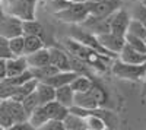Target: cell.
<instances>
[{
  "label": "cell",
  "mask_w": 146,
  "mask_h": 130,
  "mask_svg": "<svg viewBox=\"0 0 146 130\" xmlns=\"http://www.w3.org/2000/svg\"><path fill=\"white\" fill-rule=\"evenodd\" d=\"M27 62L29 67H41L50 64V50L42 47V48L36 50L31 54H27Z\"/></svg>",
  "instance_id": "7c38bea8"
},
{
  "label": "cell",
  "mask_w": 146,
  "mask_h": 130,
  "mask_svg": "<svg viewBox=\"0 0 146 130\" xmlns=\"http://www.w3.org/2000/svg\"><path fill=\"white\" fill-rule=\"evenodd\" d=\"M131 16L129 15V12L118 7L115 12H113L111 15L108 16V27L110 31L117 34V35H126L127 32V27H129V22H130Z\"/></svg>",
  "instance_id": "52a82bcc"
},
{
  "label": "cell",
  "mask_w": 146,
  "mask_h": 130,
  "mask_svg": "<svg viewBox=\"0 0 146 130\" xmlns=\"http://www.w3.org/2000/svg\"><path fill=\"white\" fill-rule=\"evenodd\" d=\"M95 37L108 53H111L114 56H117L121 51V48L124 47V44H126V40H124L123 35H117V34H114L111 31L95 34Z\"/></svg>",
  "instance_id": "8992f818"
},
{
  "label": "cell",
  "mask_w": 146,
  "mask_h": 130,
  "mask_svg": "<svg viewBox=\"0 0 146 130\" xmlns=\"http://www.w3.org/2000/svg\"><path fill=\"white\" fill-rule=\"evenodd\" d=\"M0 101H2V99H0Z\"/></svg>",
  "instance_id": "f6af8a7d"
},
{
  "label": "cell",
  "mask_w": 146,
  "mask_h": 130,
  "mask_svg": "<svg viewBox=\"0 0 146 130\" xmlns=\"http://www.w3.org/2000/svg\"><path fill=\"white\" fill-rule=\"evenodd\" d=\"M44 108L48 114V119H56V120H64L66 115L69 114V108L64 107L63 104H60L58 101L53 99L47 104H42Z\"/></svg>",
  "instance_id": "4fadbf2b"
},
{
  "label": "cell",
  "mask_w": 146,
  "mask_h": 130,
  "mask_svg": "<svg viewBox=\"0 0 146 130\" xmlns=\"http://www.w3.org/2000/svg\"><path fill=\"white\" fill-rule=\"evenodd\" d=\"M86 124H88V130H107V124L96 114H89L86 117Z\"/></svg>",
  "instance_id": "d6a6232c"
},
{
  "label": "cell",
  "mask_w": 146,
  "mask_h": 130,
  "mask_svg": "<svg viewBox=\"0 0 146 130\" xmlns=\"http://www.w3.org/2000/svg\"><path fill=\"white\" fill-rule=\"evenodd\" d=\"M29 70H31V73H32V76L36 79V80H45V79H48L50 76H53L54 73H57L58 72V69L54 66V64H47V66H41V67H29Z\"/></svg>",
  "instance_id": "cb8c5ba5"
},
{
  "label": "cell",
  "mask_w": 146,
  "mask_h": 130,
  "mask_svg": "<svg viewBox=\"0 0 146 130\" xmlns=\"http://www.w3.org/2000/svg\"><path fill=\"white\" fill-rule=\"evenodd\" d=\"M145 42H146V37H145Z\"/></svg>",
  "instance_id": "b9f144b4"
},
{
  "label": "cell",
  "mask_w": 146,
  "mask_h": 130,
  "mask_svg": "<svg viewBox=\"0 0 146 130\" xmlns=\"http://www.w3.org/2000/svg\"><path fill=\"white\" fill-rule=\"evenodd\" d=\"M22 105H23V108H25V111L28 113V117H29V114L38 107V105H41V102H40V99H38V95H36V92L35 91H32L31 94H28V95L22 99Z\"/></svg>",
  "instance_id": "f546056e"
},
{
  "label": "cell",
  "mask_w": 146,
  "mask_h": 130,
  "mask_svg": "<svg viewBox=\"0 0 146 130\" xmlns=\"http://www.w3.org/2000/svg\"><path fill=\"white\" fill-rule=\"evenodd\" d=\"M123 2L121 0H100V2H88L89 7V16L95 19H105L121 7Z\"/></svg>",
  "instance_id": "277c9868"
},
{
  "label": "cell",
  "mask_w": 146,
  "mask_h": 130,
  "mask_svg": "<svg viewBox=\"0 0 146 130\" xmlns=\"http://www.w3.org/2000/svg\"><path fill=\"white\" fill-rule=\"evenodd\" d=\"M40 130H66L63 120H56V119H48Z\"/></svg>",
  "instance_id": "836d02e7"
},
{
  "label": "cell",
  "mask_w": 146,
  "mask_h": 130,
  "mask_svg": "<svg viewBox=\"0 0 146 130\" xmlns=\"http://www.w3.org/2000/svg\"><path fill=\"white\" fill-rule=\"evenodd\" d=\"M15 91H16V86L12 85L6 78L0 80V99H9V98H12V95L15 94Z\"/></svg>",
  "instance_id": "1f68e13d"
},
{
  "label": "cell",
  "mask_w": 146,
  "mask_h": 130,
  "mask_svg": "<svg viewBox=\"0 0 146 130\" xmlns=\"http://www.w3.org/2000/svg\"><path fill=\"white\" fill-rule=\"evenodd\" d=\"M0 35L7 40L23 35V21L15 15H5V18L0 21Z\"/></svg>",
  "instance_id": "5b68a950"
},
{
  "label": "cell",
  "mask_w": 146,
  "mask_h": 130,
  "mask_svg": "<svg viewBox=\"0 0 146 130\" xmlns=\"http://www.w3.org/2000/svg\"><path fill=\"white\" fill-rule=\"evenodd\" d=\"M140 3H142V5H145V6H146V0H140Z\"/></svg>",
  "instance_id": "60d3db41"
},
{
  "label": "cell",
  "mask_w": 146,
  "mask_h": 130,
  "mask_svg": "<svg viewBox=\"0 0 146 130\" xmlns=\"http://www.w3.org/2000/svg\"><path fill=\"white\" fill-rule=\"evenodd\" d=\"M6 66H7V78L18 76V75L23 73L25 70L29 69L25 56H13V57L7 58Z\"/></svg>",
  "instance_id": "30bf717a"
},
{
  "label": "cell",
  "mask_w": 146,
  "mask_h": 130,
  "mask_svg": "<svg viewBox=\"0 0 146 130\" xmlns=\"http://www.w3.org/2000/svg\"><path fill=\"white\" fill-rule=\"evenodd\" d=\"M117 57L124 63H131V64H142L146 63V53L136 51L135 48H131L130 45L124 44V47L121 48V51L117 54Z\"/></svg>",
  "instance_id": "9c48e42d"
},
{
  "label": "cell",
  "mask_w": 146,
  "mask_h": 130,
  "mask_svg": "<svg viewBox=\"0 0 146 130\" xmlns=\"http://www.w3.org/2000/svg\"><path fill=\"white\" fill-rule=\"evenodd\" d=\"M78 73L73 72V70H58L57 73H54L53 76H50L45 80H41V82H45V84L51 85L54 88H60L63 85H70V82L75 79Z\"/></svg>",
  "instance_id": "8fae6325"
},
{
  "label": "cell",
  "mask_w": 146,
  "mask_h": 130,
  "mask_svg": "<svg viewBox=\"0 0 146 130\" xmlns=\"http://www.w3.org/2000/svg\"><path fill=\"white\" fill-rule=\"evenodd\" d=\"M89 114H96L98 117L104 120V123L107 124V129H115L118 124V119L114 111H110L104 107H96L94 110H89Z\"/></svg>",
  "instance_id": "e0dca14e"
},
{
  "label": "cell",
  "mask_w": 146,
  "mask_h": 130,
  "mask_svg": "<svg viewBox=\"0 0 146 130\" xmlns=\"http://www.w3.org/2000/svg\"><path fill=\"white\" fill-rule=\"evenodd\" d=\"M142 82H143V85H142V94L146 97V73H145V76H143Z\"/></svg>",
  "instance_id": "f35d334b"
},
{
  "label": "cell",
  "mask_w": 146,
  "mask_h": 130,
  "mask_svg": "<svg viewBox=\"0 0 146 130\" xmlns=\"http://www.w3.org/2000/svg\"><path fill=\"white\" fill-rule=\"evenodd\" d=\"M10 57H13V54H12V50H10L9 40L0 35V58H6L7 60Z\"/></svg>",
  "instance_id": "e575fe53"
},
{
  "label": "cell",
  "mask_w": 146,
  "mask_h": 130,
  "mask_svg": "<svg viewBox=\"0 0 146 130\" xmlns=\"http://www.w3.org/2000/svg\"><path fill=\"white\" fill-rule=\"evenodd\" d=\"M35 92L38 95V99L41 104H47L53 99H56V88L45 84V82H40L36 84V88H35Z\"/></svg>",
  "instance_id": "9a60e30c"
},
{
  "label": "cell",
  "mask_w": 146,
  "mask_h": 130,
  "mask_svg": "<svg viewBox=\"0 0 146 130\" xmlns=\"http://www.w3.org/2000/svg\"><path fill=\"white\" fill-rule=\"evenodd\" d=\"M133 18L140 21L142 23H145V25H146V6L142 5V3H139L136 6L135 12H133Z\"/></svg>",
  "instance_id": "d590c367"
},
{
  "label": "cell",
  "mask_w": 146,
  "mask_h": 130,
  "mask_svg": "<svg viewBox=\"0 0 146 130\" xmlns=\"http://www.w3.org/2000/svg\"><path fill=\"white\" fill-rule=\"evenodd\" d=\"M113 75L126 79V80H142L145 73H146V63L142 64H131V63H124L120 58L113 63Z\"/></svg>",
  "instance_id": "3957f363"
},
{
  "label": "cell",
  "mask_w": 146,
  "mask_h": 130,
  "mask_svg": "<svg viewBox=\"0 0 146 130\" xmlns=\"http://www.w3.org/2000/svg\"><path fill=\"white\" fill-rule=\"evenodd\" d=\"M54 15L60 21L67 23H82L89 16L88 2H73V0H70L63 9L54 12Z\"/></svg>",
  "instance_id": "6da1fadb"
},
{
  "label": "cell",
  "mask_w": 146,
  "mask_h": 130,
  "mask_svg": "<svg viewBox=\"0 0 146 130\" xmlns=\"http://www.w3.org/2000/svg\"><path fill=\"white\" fill-rule=\"evenodd\" d=\"M89 91H91V94L94 95V98L96 99V102H98L100 107H104V104L108 101V94H107V91H105L100 84H96V82H94V84H92V88H91Z\"/></svg>",
  "instance_id": "4dcf8cb0"
},
{
  "label": "cell",
  "mask_w": 146,
  "mask_h": 130,
  "mask_svg": "<svg viewBox=\"0 0 146 130\" xmlns=\"http://www.w3.org/2000/svg\"><path fill=\"white\" fill-rule=\"evenodd\" d=\"M124 40H126V44L130 45L131 48H135L136 51L146 53V42H145V38L136 37V35H133V34H126V35H124Z\"/></svg>",
  "instance_id": "83f0119b"
},
{
  "label": "cell",
  "mask_w": 146,
  "mask_h": 130,
  "mask_svg": "<svg viewBox=\"0 0 146 130\" xmlns=\"http://www.w3.org/2000/svg\"><path fill=\"white\" fill-rule=\"evenodd\" d=\"M73 105H78V107L82 108H86V110H94L96 107H100L96 99L94 98V95L91 94V91L86 92H75V104Z\"/></svg>",
  "instance_id": "2e32d148"
},
{
  "label": "cell",
  "mask_w": 146,
  "mask_h": 130,
  "mask_svg": "<svg viewBox=\"0 0 146 130\" xmlns=\"http://www.w3.org/2000/svg\"><path fill=\"white\" fill-rule=\"evenodd\" d=\"M23 35H36V37H45L44 27L36 19H28L23 21Z\"/></svg>",
  "instance_id": "d4e9b609"
},
{
  "label": "cell",
  "mask_w": 146,
  "mask_h": 130,
  "mask_svg": "<svg viewBox=\"0 0 146 130\" xmlns=\"http://www.w3.org/2000/svg\"><path fill=\"white\" fill-rule=\"evenodd\" d=\"M50 50V63L54 64L58 70H73V66H72V58L70 56L60 50V48H54V47H51Z\"/></svg>",
  "instance_id": "ba28073f"
},
{
  "label": "cell",
  "mask_w": 146,
  "mask_h": 130,
  "mask_svg": "<svg viewBox=\"0 0 146 130\" xmlns=\"http://www.w3.org/2000/svg\"><path fill=\"white\" fill-rule=\"evenodd\" d=\"M6 102H7V107L12 113V117H13L15 123H21V121L28 120V113L25 111L21 101H15V99L9 98V99H6Z\"/></svg>",
  "instance_id": "d6986e66"
},
{
  "label": "cell",
  "mask_w": 146,
  "mask_h": 130,
  "mask_svg": "<svg viewBox=\"0 0 146 130\" xmlns=\"http://www.w3.org/2000/svg\"><path fill=\"white\" fill-rule=\"evenodd\" d=\"M56 101L70 108L75 104V91L72 89L70 85H63L60 88H56Z\"/></svg>",
  "instance_id": "5bb4252c"
},
{
  "label": "cell",
  "mask_w": 146,
  "mask_h": 130,
  "mask_svg": "<svg viewBox=\"0 0 146 130\" xmlns=\"http://www.w3.org/2000/svg\"><path fill=\"white\" fill-rule=\"evenodd\" d=\"M38 0H2L7 15H15L22 21L35 19V7Z\"/></svg>",
  "instance_id": "7a4b0ae2"
},
{
  "label": "cell",
  "mask_w": 146,
  "mask_h": 130,
  "mask_svg": "<svg viewBox=\"0 0 146 130\" xmlns=\"http://www.w3.org/2000/svg\"><path fill=\"white\" fill-rule=\"evenodd\" d=\"M7 78V66H6V58H0V80Z\"/></svg>",
  "instance_id": "74e56055"
},
{
  "label": "cell",
  "mask_w": 146,
  "mask_h": 130,
  "mask_svg": "<svg viewBox=\"0 0 146 130\" xmlns=\"http://www.w3.org/2000/svg\"><path fill=\"white\" fill-rule=\"evenodd\" d=\"M36 84H38V80H36L35 78H32V79L27 80L25 84H22V85L16 86V91H15L13 95H12V99H15V101H21V102H22V99L25 98V97L28 95V94H31L32 91H35Z\"/></svg>",
  "instance_id": "7402d4cb"
},
{
  "label": "cell",
  "mask_w": 146,
  "mask_h": 130,
  "mask_svg": "<svg viewBox=\"0 0 146 130\" xmlns=\"http://www.w3.org/2000/svg\"><path fill=\"white\" fill-rule=\"evenodd\" d=\"M92 84H94V80L91 78H88L86 75L78 73L75 76V79L70 82V86L75 92H86L92 88Z\"/></svg>",
  "instance_id": "603a6c76"
},
{
  "label": "cell",
  "mask_w": 146,
  "mask_h": 130,
  "mask_svg": "<svg viewBox=\"0 0 146 130\" xmlns=\"http://www.w3.org/2000/svg\"><path fill=\"white\" fill-rule=\"evenodd\" d=\"M10 130H34V127L31 126V123L28 120H25V121H21V123H15Z\"/></svg>",
  "instance_id": "8d00e7d4"
},
{
  "label": "cell",
  "mask_w": 146,
  "mask_h": 130,
  "mask_svg": "<svg viewBox=\"0 0 146 130\" xmlns=\"http://www.w3.org/2000/svg\"><path fill=\"white\" fill-rule=\"evenodd\" d=\"M48 120V114H47V111H45V108H44V105L41 104V105H38L31 114H29V117H28V121L31 123V126L34 127V129H41V126L45 123Z\"/></svg>",
  "instance_id": "44dd1931"
},
{
  "label": "cell",
  "mask_w": 146,
  "mask_h": 130,
  "mask_svg": "<svg viewBox=\"0 0 146 130\" xmlns=\"http://www.w3.org/2000/svg\"><path fill=\"white\" fill-rule=\"evenodd\" d=\"M126 34H133V35H136V37L145 38L146 37V25L142 23L140 21L131 18L130 22H129V27H127V32Z\"/></svg>",
  "instance_id": "4316f807"
},
{
  "label": "cell",
  "mask_w": 146,
  "mask_h": 130,
  "mask_svg": "<svg viewBox=\"0 0 146 130\" xmlns=\"http://www.w3.org/2000/svg\"><path fill=\"white\" fill-rule=\"evenodd\" d=\"M9 45L13 56H25V40L23 35H18L9 40Z\"/></svg>",
  "instance_id": "f1b7e54d"
},
{
  "label": "cell",
  "mask_w": 146,
  "mask_h": 130,
  "mask_svg": "<svg viewBox=\"0 0 146 130\" xmlns=\"http://www.w3.org/2000/svg\"><path fill=\"white\" fill-rule=\"evenodd\" d=\"M23 40H25V56L44 47V38L36 35H23Z\"/></svg>",
  "instance_id": "484cf974"
},
{
  "label": "cell",
  "mask_w": 146,
  "mask_h": 130,
  "mask_svg": "<svg viewBox=\"0 0 146 130\" xmlns=\"http://www.w3.org/2000/svg\"><path fill=\"white\" fill-rule=\"evenodd\" d=\"M63 123H64V129L66 130H88L86 119H85V117L73 114L70 111L66 115V119L63 120Z\"/></svg>",
  "instance_id": "ac0fdd59"
},
{
  "label": "cell",
  "mask_w": 146,
  "mask_h": 130,
  "mask_svg": "<svg viewBox=\"0 0 146 130\" xmlns=\"http://www.w3.org/2000/svg\"><path fill=\"white\" fill-rule=\"evenodd\" d=\"M0 3H2V0H0Z\"/></svg>",
  "instance_id": "7bdbcfd3"
},
{
  "label": "cell",
  "mask_w": 146,
  "mask_h": 130,
  "mask_svg": "<svg viewBox=\"0 0 146 130\" xmlns=\"http://www.w3.org/2000/svg\"><path fill=\"white\" fill-rule=\"evenodd\" d=\"M15 124V120L12 117V113L7 107L6 99L0 101V129L2 130H10Z\"/></svg>",
  "instance_id": "ffe728a7"
},
{
  "label": "cell",
  "mask_w": 146,
  "mask_h": 130,
  "mask_svg": "<svg viewBox=\"0 0 146 130\" xmlns=\"http://www.w3.org/2000/svg\"><path fill=\"white\" fill-rule=\"evenodd\" d=\"M130 2H133V0H130Z\"/></svg>",
  "instance_id": "ee69618b"
},
{
  "label": "cell",
  "mask_w": 146,
  "mask_h": 130,
  "mask_svg": "<svg viewBox=\"0 0 146 130\" xmlns=\"http://www.w3.org/2000/svg\"><path fill=\"white\" fill-rule=\"evenodd\" d=\"M5 15H6L5 7H3V5H2V3H0V21H2V19L5 18Z\"/></svg>",
  "instance_id": "ab89813d"
}]
</instances>
